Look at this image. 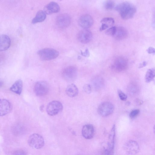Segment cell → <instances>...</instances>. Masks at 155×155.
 <instances>
[{
    "label": "cell",
    "mask_w": 155,
    "mask_h": 155,
    "mask_svg": "<svg viewBox=\"0 0 155 155\" xmlns=\"http://www.w3.org/2000/svg\"><path fill=\"white\" fill-rule=\"evenodd\" d=\"M44 140L43 137L37 134H33L29 137L28 143L31 147L39 149L42 147L44 145Z\"/></svg>",
    "instance_id": "3957f363"
},
{
    "label": "cell",
    "mask_w": 155,
    "mask_h": 155,
    "mask_svg": "<svg viewBox=\"0 0 155 155\" xmlns=\"http://www.w3.org/2000/svg\"><path fill=\"white\" fill-rule=\"evenodd\" d=\"M81 55L85 57H88L90 56V53L88 49H86L84 52L81 51Z\"/></svg>",
    "instance_id": "f546056e"
},
{
    "label": "cell",
    "mask_w": 155,
    "mask_h": 155,
    "mask_svg": "<svg viewBox=\"0 0 155 155\" xmlns=\"http://www.w3.org/2000/svg\"><path fill=\"white\" fill-rule=\"evenodd\" d=\"M71 21L70 17L67 14H60L57 17L56 19L57 26L61 28H64L68 27Z\"/></svg>",
    "instance_id": "8fae6325"
},
{
    "label": "cell",
    "mask_w": 155,
    "mask_h": 155,
    "mask_svg": "<svg viewBox=\"0 0 155 155\" xmlns=\"http://www.w3.org/2000/svg\"><path fill=\"white\" fill-rule=\"evenodd\" d=\"M114 19L111 17H105L101 19V23L106 25L108 28L112 26L114 23Z\"/></svg>",
    "instance_id": "cb8c5ba5"
},
{
    "label": "cell",
    "mask_w": 155,
    "mask_h": 155,
    "mask_svg": "<svg viewBox=\"0 0 155 155\" xmlns=\"http://www.w3.org/2000/svg\"><path fill=\"white\" fill-rule=\"evenodd\" d=\"M48 84L45 81L37 82L34 86V91L35 94L38 96H42L46 95L49 91Z\"/></svg>",
    "instance_id": "5b68a950"
},
{
    "label": "cell",
    "mask_w": 155,
    "mask_h": 155,
    "mask_svg": "<svg viewBox=\"0 0 155 155\" xmlns=\"http://www.w3.org/2000/svg\"><path fill=\"white\" fill-rule=\"evenodd\" d=\"M78 74L77 68L73 66H68L63 71L62 75L63 78L66 81L72 82L76 78Z\"/></svg>",
    "instance_id": "277c9868"
},
{
    "label": "cell",
    "mask_w": 155,
    "mask_h": 155,
    "mask_svg": "<svg viewBox=\"0 0 155 155\" xmlns=\"http://www.w3.org/2000/svg\"><path fill=\"white\" fill-rule=\"evenodd\" d=\"M128 93L131 95H136L139 91V88L134 83H131L128 87Z\"/></svg>",
    "instance_id": "603a6c76"
},
{
    "label": "cell",
    "mask_w": 155,
    "mask_h": 155,
    "mask_svg": "<svg viewBox=\"0 0 155 155\" xmlns=\"http://www.w3.org/2000/svg\"><path fill=\"white\" fill-rule=\"evenodd\" d=\"M94 20L92 17L89 14H85L81 17L78 23L81 27L84 29H87L93 25Z\"/></svg>",
    "instance_id": "4fadbf2b"
},
{
    "label": "cell",
    "mask_w": 155,
    "mask_h": 155,
    "mask_svg": "<svg viewBox=\"0 0 155 155\" xmlns=\"http://www.w3.org/2000/svg\"><path fill=\"white\" fill-rule=\"evenodd\" d=\"M128 67L127 60L123 57H119L115 60L113 65V68L116 71L121 72L126 70Z\"/></svg>",
    "instance_id": "30bf717a"
},
{
    "label": "cell",
    "mask_w": 155,
    "mask_h": 155,
    "mask_svg": "<svg viewBox=\"0 0 155 155\" xmlns=\"http://www.w3.org/2000/svg\"><path fill=\"white\" fill-rule=\"evenodd\" d=\"M92 38L91 32L87 29H84L80 31L77 35L78 40L83 44L90 42Z\"/></svg>",
    "instance_id": "7c38bea8"
},
{
    "label": "cell",
    "mask_w": 155,
    "mask_h": 155,
    "mask_svg": "<svg viewBox=\"0 0 155 155\" xmlns=\"http://www.w3.org/2000/svg\"><path fill=\"white\" fill-rule=\"evenodd\" d=\"M63 108V105L60 101H54L48 104L46 108V111L49 115L53 116L59 113Z\"/></svg>",
    "instance_id": "8992f818"
},
{
    "label": "cell",
    "mask_w": 155,
    "mask_h": 155,
    "mask_svg": "<svg viewBox=\"0 0 155 155\" xmlns=\"http://www.w3.org/2000/svg\"><path fill=\"white\" fill-rule=\"evenodd\" d=\"M140 112V110L138 109H136L132 110L130 114V117L131 118H135L138 115Z\"/></svg>",
    "instance_id": "83f0119b"
},
{
    "label": "cell",
    "mask_w": 155,
    "mask_h": 155,
    "mask_svg": "<svg viewBox=\"0 0 155 155\" xmlns=\"http://www.w3.org/2000/svg\"><path fill=\"white\" fill-rule=\"evenodd\" d=\"M114 110L112 104L110 102H105L100 105L97 109L98 114L103 117L107 116L112 114Z\"/></svg>",
    "instance_id": "ba28073f"
},
{
    "label": "cell",
    "mask_w": 155,
    "mask_h": 155,
    "mask_svg": "<svg viewBox=\"0 0 155 155\" xmlns=\"http://www.w3.org/2000/svg\"><path fill=\"white\" fill-rule=\"evenodd\" d=\"M155 76V69L154 68L150 69L147 71L145 77L146 82L149 83L154 79Z\"/></svg>",
    "instance_id": "7402d4cb"
},
{
    "label": "cell",
    "mask_w": 155,
    "mask_h": 155,
    "mask_svg": "<svg viewBox=\"0 0 155 155\" xmlns=\"http://www.w3.org/2000/svg\"><path fill=\"white\" fill-rule=\"evenodd\" d=\"M115 10L119 12L121 18L128 19L133 17L137 11L135 6L128 2H123L117 5Z\"/></svg>",
    "instance_id": "6da1fadb"
},
{
    "label": "cell",
    "mask_w": 155,
    "mask_h": 155,
    "mask_svg": "<svg viewBox=\"0 0 155 155\" xmlns=\"http://www.w3.org/2000/svg\"><path fill=\"white\" fill-rule=\"evenodd\" d=\"M147 52L149 54H153L155 53V49L152 47H149L147 50Z\"/></svg>",
    "instance_id": "4dcf8cb0"
},
{
    "label": "cell",
    "mask_w": 155,
    "mask_h": 155,
    "mask_svg": "<svg viewBox=\"0 0 155 155\" xmlns=\"http://www.w3.org/2000/svg\"><path fill=\"white\" fill-rule=\"evenodd\" d=\"M147 64V62L145 61H144L140 64L139 68H142L145 67Z\"/></svg>",
    "instance_id": "836d02e7"
},
{
    "label": "cell",
    "mask_w": 155,
    "mask_h": 155,
    "mask_svg": "<svg viewBox=\"0 0 155 155\" xmlns=\"http://www.w3.org/2000/svg\"><path fill=\"white\" fill-rule=\"evenodd\" d=\"M23 88V82L21 79L16 81L10 88L12 92L18 95L21 94Z\"/></svg>",
    "instance_id": "d6986e66"
},
{
    "label": "cell",
    "mask_w": 155,
    "mask_h": 155,
    "mask_svg": "<svg viewBox=\"0 0 155 155\" xmlns=\"http://www.w3.org/2000/svg\"><path fill=\"white\" fill-rule=\"evenodd\" d=\"M115 5V2L112 0H107L105 2L104 4V8L107 10L112 9Z\"/></svg>",
    "instance_id": "d4e9b609"
},
{
    "label": "cell",
    "mask_w": 155,
    "mask_h": 155,
    "mask_svg": "<svg viewBox=\"0 0 155 155\" xmlns=\"http://www.w3.org/2000/svg\"><path fill=\"white\" fill-rule=\"evenodd\" d=\"M115 126H113L110 132L108 140L107 148L105 150V154H113L115 145Z\"/></svg>",
    "instance_id": "9c48e42d"
},
{
    "label": "cell",
    "mask_w": 155,
    "mask_h": 155,
    "mask_svg": "<svg viewBox=\"0 0 155 155\" xmlns=\"http://www.w3.org/2000/svg\"><path fill=\"white\" fill-rule=\"evenodd\" d=\"M46 18V14L44 11H39L36 14L33 19L32 23L35 24L43 21Z\"/></svg>",
    "instance_id": "44dd1931"
},
{
    "label": "cell",
    "mask_w": 155,
    "mask_h": 155,
    "mask_svg": "<svg viewBox=\"0 0 155 155\" xmlns=\"http://www.w3.org/2000/svg\"><path fill=\"white\" fill-rule=\"evenodd\" d=\"M116 28L115 26L110 27L105 31L106 34L109 36H114L116 32Z\"/></svg>",
    "instance_id": "484cf974"
},
{
    "label": "cell",
    "mask_w": 155,
    "mask_h": 155,
    "mask_svg": "<svg viewBox=\"0 0 155 155\" xmlns=\"http://www.w3.org/2000/svg\"><path fill=\"white\" fill-rule=\"evenodd\" d=\"M11 44V39L7 35H0V51L7 50L10 47Z\"/></svg>",
    "instance_id": "2e32d148"
},
{
    "label": "cell",
    "mask_w": 155,
    "mask_h": 155,
    "mask_svg": "<svg viewBox=\"0 0 155 155\" xmlns=\"http://www.w3.org/2000/svg\"><path fill=\"white\" fill-rule=\"evenodd\" d=\"M83 137L85 139H89L93 138L94 134V129L91 124H86L83 126L82 130Z\"/></svg>",
    "instance_id": "9a60e30c"
},
{
    "label": "cell",
    "mask_w": 155,
    "mask_h": 155,
    "mask_svg": "<svg viewBox=\"0 0 155 155\" xmlns=\"http://www.w3.org/2000/svg\"><path fill=\"white\" fill-rule=\"evenodd\" d=\"M25 153L24 151L22 150H18L16 151V152L14 153V154L16 155H25Z\"/></svg>",
    "instance_id": "d6a6232c"
},
{
    "label": "cell",
    "mask_w": 155,
    "mask_h": 155,
    "mask_svg": "<svg viewBox=\"0 0 155 155\" xmlns=\"http://www.w3.org/2000/svg\"><path fill=\"white\" fill-rule=\"evenodd\" d=\"M135 102L136 104L138 105H141L143 103V101L142 100L138 98H137L135 99Z\"/></svg>",
    "instance_id": "1f68e13d"
},
{
    "label": "cell",
    "mask_w": 155,
    "mask_h": 155,
    "mask_svg": "<svg viewBox=\"0 0 155 155\" xmlns=\"http://www.w3.org/2000/svg\"><path fill=\"white\" fill-rule=\"evenodd\" d=\"M3 84V83L2 81L0 80V87H2Z\"/></svg>",
    "instance_id": "e575fe53"
},
{
    "label": "cell",
    "mask_w": 155,
    "mask_h": 155,
    "mask_svg": "<svg viewBox=\"0 0 155 155\" xmlns=\"http://www.w3.org/2000/svg\"><path fill=\"white\" fill-rule=\"evenodd\" d=\"M118 94L120 99L123 101H125L127 98V95L121 91L118 90Z\"/></svg>",
    "instance_id": "4316f807"
},
{
    "label": "cell",
    "mask_w": 155,
    "mask_h": 155,
    "mask_svg": "<svg viewBox=\"0 0 155 155\" xmlns=\"http://www.w3.org/2000/svg\"><path fill=\"white\" fill-rule=\"evenodd\" d=\"M83 89L84 91L87 94H90L91 91V87L89 84L84 85L83 86Z\"/></svg>",
    "instance_id": "f1b7e54d"
},
{
    "label": "cell",
    "mask_w": 155,
    "mask_h": 155,
    "mask_svg": "<svg viewBox=\"0 0 155 155\" xmlns=\"http://www.w3.org/2000/svg\"><path fill=\"white\" fill-rule=\"evenodd\" d=\"M38 54L41 60L49 61L56 58L59 55V52L54 48H45L38 51Z\"/></svg>",
    "instance_id": "7a4b0ae2"
},
{
    "label": "cell",
    "mask_w": 155,
    "mask_h": 155,
    "mask_svg": "<svg viewBox=\"0 0 155 155\" xmlns=\"http://www.w3.org/2000/svg\"><path fill=\"white\" fill-rule=\"evenodd\" d=\"M65 92L69 97H74L78 95V90L76 85L72 84L67 86Z\"/></svg>",
    "instance_id": "ffe728a7"
},
{
    "label": "cell",
    "mask_w": 155,
    "mask_h": 155,
    "mask_svg": "<svg viewBox=\"0 0 155 155\" xmlns=\"http://www.w3.org/2000/svg\"><path fill=\"white\" fill-rule=\"evenodd\" d=\"M60 10V7L57 3L51 2L45 6L44 11L46 14L49 15L58 12Z\"/></svg>",
    "instance_id": "e0dca14e"
},
{
    "label": "cell",
    "mask_w": 155,
    "mask_h": 155,
    "mask_svg": "<svg viewBox=\"0 0 155 155\" xmlns=\"http://www.w3.org/2000/svg\"><path fill=\"white\" fill-rule=\"evenodd\" d=\"M11 106L10 102L6 99H0V116L8 114L10 111Z\"/></svg>",
    "instance_id": "5bb4252c"
},
{
    "label": "cell",
    "mask_w": 155,
    "mask_h": 155,
    "mask_svg": "<svg viewBox=\"0 0 155 155\" xmlns=\"http://www.w3.org/2000/svg\"><path fill=\"white\" fill-rule=\"evenodd\" d=\"M123 148L125 153L129 155L136 154L139 153L140 150L137 143L132 140L127 142L124 145Z\"/></svg>",
    "instance_id": "52a82bcc"
},
{
    "label": "cell",
    "mask_w": 155,
    "mask_h": 155,
    "mask_svg": "<svg viewBox=\"0 0 155 155\" xmlns=\"http://www.w3.org/2000/svg\"><path fill=\"white\" fill-rule=\"evenodd\" d=\"M128 32L127 30L122 27H116V31L114 37L117 40H122L127 36Z\"/></svg>",
    "instance_id": "ac0fdd59"
}]
</instances>
